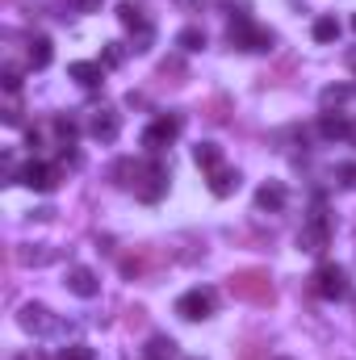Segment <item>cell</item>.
Here are the masks:
<instances>
[{
  "label": "cell",
  "mask_w": 356,
  "mask_h": 360,
  "mask_svg": "<svg viewBox=\"0 0 356 360\" xmlns=\"http://www.w3.org/2000/svg\"><path fill=\"white\" fill-rule=\"evenodd\" d=\"M227 289L239 297V302H252V306H272L276 302V289H272V276L265 269H243V272H231Z\"/></svg>",
  "instance_id": "1"
},
{
  "label": "cell",
  "mask_w": 356,
  "mask_h": 360,
  "mask_svg": "<svg viewBox=\"0 0 356 360\" xmlns=\"http://www.w3.org/2000/svg\"><path fill=\"white\" fill-rule=\"evenodd\" d=\"M130 188H134V197L139 201H147V205H155L164 193H168V164L164 160H139L134 164V180H130Z\"/></svg>",
  "instance_id": "2"
},
{
  "label": "cell",
  "mask_w": 356,
  "mask_h": 360,
  "mask_svg": "<svg viewBox=\"0 0 356 360\" xmlns=\"http://www.w3.org/2000/svg\"><path fill=\"white\" fill-rule=\"evenodd\" d=\"M227 42L231 46H239V51H268L272 46V34L260 30V25H252V17H231V25H227Z\"/></svg>",
  "instance_id": "3"
},
{
  "label": "cell",
  "mask_w": 356,
  "mask_h": 360,
  "mask_svg": "<svg viewBox=\"0 0 356 360\" xmlns=\"http://www.w3.org/2000/svg\"><path fill=\"white\" fill-rule=\"evenodd\" d=\"M327 243H331V222H327L323 210H314V214L302 222V231H298V248L310 252V256H319V252H327Z\"/></svg>",
  "instance_id": "4"
},
{
  "label": "cell",
  "mask_w": 356,
  "mask_h": 360,
  "mask_svg": "<svg viewBox=\"0 0 356 360\" xmlns=\"http://www.w3.org/2000/svg\"><path fill=\"white\" fill-rule=\"evenodd\" d=\"M214 306H218L214 289H184V293L177 297V314H180V319H189V323L210 319V314H214Z\"/></svg>",
  "instance_id": "5"
},
{
  "label": "cell",
  "mask_w": 356,
  "mask_h": 360,
  "mask_svg": "<svg viewBox=\"0 0 356 360\" xmlns=\"http://www.w3.org/2000/svg\"><path fill=\"white\" fill-rule=\"evenodd\" d=\"M17 323H21L30 335H63V323H59L46 306H38V302H25L21 314H17Z\"/></svg>",
  "instance_id": "6"
},
{
  "label": "cell",
  "mask_w": 356,
  "mask_h": 360,
  "mask_svg": "<svg viewBox=\"0 0 356 360\" xmlns=\"http://www.w3.org/2000/svg\"><path fill=\"white\" fill-rule=\"evenodd\" d=\"M348 272L340 269V264H319L314 269V293L319 297H327V302H340V297H348Z\"/></svg>",
  "instance_id": "7"
},
{
  "label": "cell",
  "mask_w": 356,
  "mask_h": 360,
  "mask_svg": "<svg viewBox=\"0 0 356 360\" xmlns=\"http://www.w3.org/2000/svg\"><path fill=\"white\" fill-rule=\"evenodd\" d=\"M177 134H180V117H168V113H164V117H155V122L143 130V147H147L151 155H160L164 147L177 143Z\"/></svg>",
  "instance_id": "8"
},
{
  "label": "cell",
  "mask_w": 356,
  "mask_h": 360,
  "mask_svg": "<svg viewBox=\"0 0 356 360\" xmlns=\"http://www.w3.org/2000/svg\"><path fill=\"white\" fill-rule=\"evenodd\" d=\"M17 184H25V188H34V193H55L59 168H55V164H42V160H30V164L17 172Z\"/></svg>",
  "instance_id": "9"
},
{
  "label": "cell",
  "mask_w": 356,
  "mask_h": 360,
  "mask_svg": "<svg viewBox=\"0 0 356 360\" xmlns=\"http://www.w3.org/2000/svg\"><path fill=\"white\" fill-rule=\"evenodd\" d=\"M117 130H122V117H117L113 109H92L89 134L96 139V143H113V139H117Z\"/></svg>",
  "instance_id": "10"
},
{
  "label": "cell",
  "mask_w": 356,
  "mask_h": 360,
  "mask_svg": "<svg viewBox=\"0 0 356 360\" xmlns=\"http://www.w3.org/2000/svg\"><path fill=\"white\" fill-rule=\"evenodd\" d=\"M68 289H72L76 297H96V293H101V281H96V272L92 269L76 264V269L68 272Z\"/></svg>",
  "instance_id": "11"
},
{
  "label": "cell",
  "mask_w": 356,
  "mask_h": 360,
  "mask_svg": "<svg viewBox=\"0 0 356 360\" xmlns=\"http://www.w3.org/2000/svg\"><path fill=\"white\" fill-rule=\"evenodd\" d=\"M68 76H72L80 89H96V84L105 80V68H101V63H92V59H76V63L68 68Z\"/></svg>",
  "instance_id": "12"
},
{
  "label": "cell",
  "mask_w": 356,
  "mask_h": 360,
  "mask_svg": "<svg viewBox=\"0 0 356 360\" xmlns=\"http://www.w3.org/2000/svg\"><path fill=\"white\" fill-rule=\"evenodd\" d=\"M256 210H265V214H281L285 210V184H276V180H268L256 188Z\"/></svg>",
  "instance_id": "13"
},
{
  "label": "cell",
  "mask_w": 356,
  "mask_h": 360,
  "mask_svg": "<svg viewBox=\"0 0 356 360\" xmlns=\"http://www.w3.org/2000/svg\"><path fill=\"white\" fill-rule=\"evenodd\" d=\"M25 59H30V68L34 72H42V68H51V59H55V46H51V38H30V51H25Z\"/></svg>",
  "instance_id": "14"
},
{
  "label": "cell",
  "mask_w": 356,
  "mask_h": 360,
  "mask_svg": "<svg viewBox=\"0 0 356 360\" xmlns=\"http://www.w3.org/2000/svg\"><path fill=\"white\" fill-rule=\"evenodd\" d=\"M210 176V193L214 197H231L235 188H239V172H231V168H214V172H205Z\"/></svg>",
  "instance_id": "15"
},
{
  "label": "cell",
  "mask_w": 356,
  "mask_h": 360,
  "mask_svg": "<svg viewBox=\"0 0 356 360\" xmlns=\"http://www.w3.org/2000/svg\"><path fill=\"white\" fill-rule=\"evenodd\" d=\"M348 130H352V122H348V117H336V113H323V122H319V134H323L327 143L348 139Z\"/></svg>",
  "instance_id": "16"
},
{
  "label": "cell",
  "mask_w": 356,
  "mask_h": 360,
  "mask_svg": "<svg viewBox=\"0 0 356 360\" xmlns=\"http://www.w3.org/2000/svg\"><path fill=\"white\" fill-rule=\"evenodd\" d=\"M117 21H122L126 30H147V25H151V21L143 17V8H139L134 0H122V4H117Z\"/></svg>",
  "instance_id": "17"
},
{
  "label": "cell",
  "mask_w": 356,
  "mask_h": 360,
  "mask_svg": "<svg viewBox=\"0 0 356 360\" xmlns=\"http://www.w3.org/2000/svg\"><path fill=\"white\" fill-rule=\"evenodd\" d=\"M193 160H197V168H201V172L222 168V151H218L214 143H197V147H193Z\"/></svg>",
  "instance_id": "18"
},
{
  "label": "cell",
  "mask_w": 356,
  "mask_h": 360,
  "mask_svg": "<svg viewBox=\"0 0 356 360\" xmlns=\"http://www.w3.org/2000/svg\"><path fill=\"white\" fill-rule=\"evenodd\" d=\"M147 360H177V340L151 335V340H147Z\"/></svg>",
  "instance_id": "19"
},
{
  "label": "cell",
  "mask_w": 356,
  "mask_h": 360,
  "mask_svg": "<svg viewBox=\"0 0 356 360\" xmlns=\"http://www.w3.org/2000/svg\"><path fill=\"white\" fill-rule=\"evenodd\" d=\"M51 260H55V252H46V248H17V264H25V269H42Z\"/></svg>",
  "instance_id": "20"
},
{
  "label": "cell",
  "mask_w": 356,
  "mask_h": 360,
  "mask_svg": "<svg viewBox=\"0 0 356 360\" xmlns=\"http://www.w3.org/2000/svg\"><path fill=\"white\" fill-rule=\"evenodd\" d=\"M348 96H352V89H348V84H331V89L319 92V105H323V113H331V109H340Z\"/></svg>",
  "instance_id": "21"
},
{
  "label": "cell",
  "mask_w": 356,
  "mask_h": 360,
  "mask_svg": "<svg viewBox=\"0 0 356 360\" xmlns=\"http://www.w3.org/2000/svg\"><path fill=\"white\" fill-rule=\"evenodd\" d=\"M177 46H180V51H201V46H205V30L184 25V30L177 34Z\"/></svg>",
  "instance_id": "22"
},
{
  "label": "cell",
  "mask_w": 356,
  "mask_h": 360,
  "mask_svg": "<svg viewBox=\"0 0 356 360\" xmlns=\"http://www.w3.org/2000/svg\"><path fill=\"white\" fill-rule=\"evenodd\" d=\"M310 34H314V42H336V38H340V21H336V17H319Z\"/></svg>",
  "instance_id": "23"
},
{
  "label": "cell",
  "mask_w": 356,
  "mask_h": 360,
  "mask_svg": "<svg viewBox=\"0 0 356 360\" xmlns=\"http://www.w3.org/2000/svg\"><path fill=\"white\" fill-rule=\"evenodd\" d=\"M51 130L59 134V147H63V151H68V147L76 143V134H80V130H76V122H68V117H55V122H51Z\"/></svg>",
  "instance_id": "24"
},
{
  "label": "cell",
  "mask_w": 356,
  "mask_h": 360,
  "mask_svg": "<svg viewBox=\"0 0 356 360\" xmlns=\"http://www.w3.org/2000/svg\"><path fill=\"white\" fill-rule=\"evenodd\" d=\"M59 360H96V356H92L89 344H68V348L59 352Z\"/></svg>",
  "instance_id": "25"
},
{
  "label": "cell",
  "mask_w": 356,
  "mask_h": 360,
  "mask_svg": "<svg viewBox=\"0 0 356 360\" xmlns=\"http://www.w3.org/2000/svg\"><path fill=\"white\" fill-rule=\"evenodd\" d=\"M0 80H4V92H8V96H17V89H21V72H17V68H4Z\"/></svg>",
  "instance_id": "26"
},
{
  "label": "cell",
  "mask_w": 356,
  "mask_h": 360,
  "mask_svg": "<svg viewBox=\"0 0 356 360\" xmlns=\"http://www.w3.org/2000/svg\"><path fill=\"white\" fill-rule=\"evenodd\" d=\"M126 59V46L122 42H109V51H105V68H117Z\"/></svg>",
  "instance_id": "27"
},
{
  "label": "cell",
  "mask_w": 356,
  "mask_h": 360,
  "mask_svg": "<svg viewBox=\"0 0 356 360\" xmlns=\"http://www.w3.org/2000/svg\"><path fill=\"white\" fill-rule=\"evenodd\" d=\"M4 126H21V105H17V96L4 105Z\"/></svg>",
  "instance_id": "28"
},
{
  "label": "cell",
  "mask_w": 356,
  "mask_h": 360,
  "mask_svg": "<svg viewBox=\"0 0 356 360\" xmlns=\"http://www.w3.org/2000/svg\"><path fill=\"white\" fill-rule=\"evenodd\" d=\"M340 176H344V184H356V164H340Z\"/></svg>",
  "instance_id": "29"
},
{
  "label": "cell",
  "mask_w": 356,
  "mask_h": 360,
  "mask_svg": "<svg viewBox=\"0 0 356 360\" xmlns=\"http://www.w3.org/2000/svg\"><path fill=\"white\" fill-rule=\"evenodd\" d=\"M101 4H105V0H76V8H80V13H96Z\"/></svg>",
  "instance_id": "30"
},
{
  "label": "cell",
  "mask_w": 356,
  "mask_h": 360,
  "mask_svg": "<svg viewBox=\"0 0 356 360\" xmlns=\"http://www.w3.org/2000/svg\"><path fill=\"white\" fill-rule=\"evenodd\" d=\"M17 360H46V356H42V352H21Z\"/></svg>",
  "instance_id": "31"
},
{
  "label": "cell",
  "mask_w": 356,
  "mask_h": 360,
  "mask_svg": "<svg viewBox=\"0 0 356 360\" xmlns=\"http://www.w3.org/2000/svg\"><path fill=\"white\" fill-rule=\"evenodd\" d=\"M348 143H352V147H356V122H352V130H348Z\"/></svg>",
  "instance_id": "32"
},
{
  "label": "cell",
  "mask_w": 356,
  "mask_h": 360,
  "mask_svg": "<svg viewBox=\"0 0 356 360\" xmlns=\"http://www.w3.org/2000/svg\"><path fill=\"white\" fill-rule=\"evenodd\" d=\"M243 360H256V344H252V348H248V356H243Z\"/></svg>",
  "instance_id": "33"
},
{
  "label": "cell",
  "mask_w": 356,
  "mask_h": 360,
  "mask_svg": "<svg viewBox=\"0 0 356 360\" xmlns=\"http://www.w3.org/2000/svg\"><path fill=\"white\" fill-rule=\"evenodd\" d=\"M348 63H352V68H356V51H352V55H348Z\"/></svg>",
  "instance_id": "34"
},
{
  "label": "cell",
  "mask_w": 356,
  "mask_h": 360,
  "mask_svg": "<svg viewBox=\"0 0 356 360\" xmlns=\"http://www.w3.org/2000/svg\"><path fill=\"white\" fill-rule=\"evenodd\" d=\"M276 360H289V356H276Z\"/></svg>",
  "instance_id": "35"
},
{
  "label": "cell",
  "mask_w": 356,
  "mask_h": 360,
  "mask_svg": "<svg viewBox=\"0 0 356 360\" xmlns=\"http://www.w3.org/2000/svg\"><path fill=\"white\" fill-rule=\"evenodd\" d=\"M352 25H356V17H352Z\"/></svg>",
  "instance_id": "36"
}]
</instances>
